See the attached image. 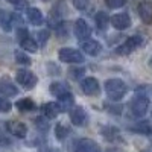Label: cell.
Listing matches in <instances>:
<instances>
[{"instance_id": "obj_21", "label": "cell", "mask_w": 152, "mask_h": 152, "mask_svg": "<svg viewBox=\"0 0 152 152\" xmlns=\"http://www.w3.org/2000/svg\"><path fill=\"white\" fill-rule=\"evenodd\" d=\"M15 108L20 113H29V111H34L37 108V105L31 97H23V99H18L15 102Z\"/></svg>"}, {"instance_id": "obj_28", "label": "cell", "mask_w": 152, "mask_h": 152, "mask_svg": "<svg viewBox=\"0 0 152 152\" xmlns=\"http://www.w3.org/2000/svg\"><path fill=\"white\" fill-rule=\"evenodd\" d=\"M35 125H37V128L43 131V132H47L49 131V122L46 120L44 116H40V117H37L35 119Z\"/></svg>"}, {"instance_id": "obj_13", "label": "cell", "mask_w": 152, "mask_h": 152, "mask_svg": "<svg viewBox=\"0 0 152 152\" xmlns=\"http://www.w3.org/2000/svg\"><path fill=\"white\" fill-rule=\"evenodd\" d=\"M49 91L52 93L56 99H62V97H66L67 94L72 93L69 84L62 82V81H53L52 84H50V87H49Z\"/></svg>"}, {"instance_id": "obj_7", "label": "cell", "mask_w": 152, "mask_h": 152, "mask_svg": "<svg viewBox=\"0 0 152 152\" xmlns=\"http://www.w3.org/2000/svg\"><path fill=\"white\" fill-rule=\"evenodd\" d=\"M73 32L76 35V38H78L79 41H85L88 40V38L91 37V28L90 24H88L84 18H78L75 21V26H73Z\"/></svg>"}, {"instance_id": "obj_35", "label": "cell", "mask_w": 152, "mask_h": 152, "mask_svg": "<svg viewBox=\"0 0 152 152\" xmlns=\"http://www.w3.org/2000/svg\"><path fill=\"white\" fill-rule=\"evenodd\" d=\"M40 152H61V151L56 149V148H52V146H43L40 149Z\"/></svg>"}, {"instance_id": "obj_32", "label": "cell", "mask_w": 152, "mask_h": 152, "mask_svg": "<svg viewBox=\"0 0 152 152\" xmlns=\"http://www.w3.org/2000/svg\"><path fill=\"white\" fill-rule=\"evenodd\" d=\"M88 0H73V6L78 9V11H85L88 8Z\"/></svg>"}, {"instance_id": "obj_3", "label": "cell", "mask_w": 152, "mask_h": 152, "mask_svg": "<svg viewBox=\"0 0 152 152\" xmlns=\"http://www.w3.org/2000/svg\"><path fill=\"white\" fill-rule=\"evenodd\" d=\"M143 37L142 35H132L129 38H126V40L116 47V50H114V53L119 55V56H128L131 55L134 50H137L138 47L143 46Z\"/></svg>"}, {"instance_id": "obj_33", "label": "cell", "mask_w": 152, "mask_h": 152, "mask_svg": "<svg viewBox=\"0 0 152 152\" xmlns=\"http://www.w3.org/2000/svg\"><path fill=\"white\" fill-rule=\"evenodd\" d=\"M105 110L114 114H120L122 113V105H113V104H107L105 102Z\"/></svg>"}, {"instance_id": "obj_17", "label": "cell", "mask_w": 152, "mask_h": 152, "mask_svg": "<svg viewBox=\"0 0 152 152\" xmlns=\"http://www.w3.org/2000/svg\"><path fill=\"white\" fill-rule=\"evenodd\" d=\"M18 94V88L8 79H2L0 81V96L5 97H14Z\"/></svg>"}, {"instance_id": "obj_11", "label": "cell", "mask_w": 152, "mask_h": 152, "mask_svg": "<svg viewBox=\"0 0 152 152\" xmlns=\"http://www.w3.org/2000/svg\"><path fill=\"white\" fill-rule=\"evenodd\" d=\"M73 152H100V148L91 138H79L73 145Z\"/></svg>"}, {"instance_id": "obj_6", "label": "cell", "mask_w": 152, "mask_h": 152, "mask_svg": "<svg viewBox=\"0 0 152 152\" xmlns=\"http://www.w3.org/2000/svg\"><path fill=\"white\" fill-rule=\"evenodd\" d=\"M15 81L24 90H32V88H35V85L38 82V78L34 72H31L28 69H18L15 73Z\"/></svg>"}, {"instance_id": "obj_18", "label": "cell", "mask_w": 152, "mask_h": 152, "mask_svg": "<svg viewBox=\"0 0 152 152\" xmlns=\"http://www.w3.org/2000/svg\"><path fill=\"white\" fill-rule=\"evenodd\" d=\"M26 15H28V20L31 24H34V26H41V24L44 23V15H43V12L38 9V8H28V12H26Z\"/></svg>"}, {"instance_id": "obj_26", "label": "cell", "mask_w": 152, "mask_h": 152, "mask_svg": "<svg viewBox=\"0 0 152 152\" xmlns=\"http://www.w3.org/2000/svg\"><path fill=\"white\" fill-rule=\"evenodd\" d=\"M84 75H85V69L84 67H73V69L69 70V76H70V79H73V81H82Z\"/></svg>"}, {"instance_id": "obj_1", "label": "cell", "mask_w": 152, "mask_h": 152, "mask_svg": "<svg viewBox=\"0 0 152 152\" xmlns=\"http://www.w3.org/2000/svg\"><path fill=\"white\" fill-rule=\"evenodd\" d=\"M104 88H105V93H107L108 99L113 100V102H119V100H122L126 96V93H128V85H126L122 79H117V78L105 81Z\"/></svg>"}, {"instance_id": "obj_15", "label": "cell", "mask_w": 152, "mask_h": 152, "mask_svg": "<svg viewBox=\"0 0 152 152\" xmlns=\"http://www.w3.org/2000/svg\"><path fill=\"white\" fill-rule=\"evenodd\" d=\"M81 49L82 52L90 55V56H97L100 52H102V44H100L97 40H85V41H81Z\"/></svg>"}, {"instance_id": "obj_19", "label": "cell", "mask_w": 152, "mask_h": 152, "mask_svg": "<svg viewBox=\"0 0 152 152\" xmlns=\"http://www.w3.org/2000/svg\"><path fill=\"white\" fill-rule=\"evenodd\" d=\"M100 134L104 135V138H107L108 142H123V138L120 135V131L114 126H104L100 129Z\"/></svg>"}, {"instance_id": "obj_22", "label": "cell", "mask_w": 152, "mask_h": 152, "mask_svg": "<svg viewBox=\"0 0 152 152\" xmlns=\"http://www.w3.org/2000/svg\"><path fill=\"white\" fill-rule=\"evenodd\" d=\"M94 23H96V28L99 31H105L108 28V24H110V17L107 12L104 11H99L96 12V15H94Z\"/></svg>"}, {"instance_id": "obj_27", "label": "cell", "mask_w": 152, "mask_h": 152, "mask_svg": "<svg viewBox=\"0 0 152 152\" xmlns=\"http://www.w3.org/2000/svg\"><path fill=\"white\" fill-rule=\"evenodd\" d=\"M49 37H50V32H49L47 29L38 31V32H37V43H38V46H46Z\"/></svg>"}, {"instance_id": "obj_8", "label": "cell", "mask_w": 152, "mask_h": 152, "mask_svg": "<svg viewBox=\"0 0 152 152\" xmlns=\"http://www.w3.org/2000/svg\"><path fill=\"white\" fill-rule=\"evenodd\" d=\"M5 126H6V131L17 138H24L28 135V131H29L28 125L23 123L21 120H9V122H6Z\"/></svg>"}, {"instance_id": "obj_34", "label": "cell", "mask_w": 152, "mask_h": 152, "mask_svg": "<svg viewBox=\"0 0 152 152\" xmlns=\"http://www.w3.org/2000/svg\"><path fill=\"white\" fill-rule=\"evenodd\" d=\"M0 146H3V148H9L11 146V140L6 137H2L0 135Z\"/></svg>"}, {"instance_id": "obj_4", "label": "cell", "mask_w": 152, "mask_h": 152, "mask_svg": "<svg viewBox=\"0 0 152 152\" xmlns=\"http://www.w3.org/2000/svg\"><path fill=\"white\" fill-rule=\"evenodd\" d=\"M58 58L66 62V64H82L85 61V56L82 55V52H79L78 49L73 47H62L58 50Z\"/></svg>"}, {"instance_id": "obj_36", "label": "cell", "mask_w": 152, "mask_h": 152, "mask_svg": "<svg viewBox=\"0 0 152 152\" xmlns=\"http://www.w3.org/2000/svg\"><path fill=\"white\" fill-rule=\"evenodd\" d=\"M6 2H9V3H12V5H18L20 0H6Z\"/></svg>"}, {"instance_id": "obj_31", "label": "cell", "mask_w": 152, "mask_h": 152, "mask_svg": "<svg viewBox=\"0 0 152 152\" xmlns=\"http://www.w3.org/2000/svg\"><path fill=\"white\" fill-rule=\"evenodd\" d=\"M55 29H56V35L58 37H62V38L67 37V24H66V21H61Z\"/></svg>"}, {"instance_id": "obj_12", "label": "cell", "mask_w": 152, "mask_h": 152, "mask_svg": "<svg viewBox=\"0 0 152 152\" xmlns=\"http://www.w3.org/2000/svg\"><path fill=\"white\" fill-rule=\"evenodd\" d=\"M110 23L113 24L114 29L117 31H126L131 26V17L126 14V12H119V14L113 15L110 18Z\"/></svg>"}, {"instance_id": "obj_37", "label": "cell", "mask_w": 152, "mask_h": 152, "mask_svg": "<svg viewBox=\"0 0 152 152\" xmlns=\"http://www.w3.org/2000/svg\"><path fill=\"white\" fill-rule=\"evenodd\" d=\"M105 152H119L117 149H108V151H105Z\"/></svg>"}, {"instance_id": "obj_25", "label": "cell", "mask_w": 152, "mask_h": 152, "mask_svg": "<svg viewBox=\"0 0 152 152\" xmlns=\"http://www.w3.org/2000/svg\"><path fill=\"white\" fill-rule=\"evenodd\" d=\"M69 134H70V129L64 123H58L55 126V137L58 138V140H66Z\"/></svg>"}, {"instance_id": "obj_29", "label": "cell", "mask_w": 152, "mask_h": 152, "mask_svg": "<svg viewBox=\"0 0 152 152\" xmlns=\"http://www.w3.org/2000/svg\"><path fill=\"white\" fill-rule=\"evenodd\" d=\"M12 108V104L9 102V100L5 97V96H0V113H9Z\"/></svg>"}, {"instance_id": "obj_20", "label": "cell", "mask_w": 152, "mask_h": 152, "mask_svg": "<svg viewBox=\"0 0 152 152\" xmlns=\"http://www.w3.org/2000/svg\"><path fill=\"white\" fill-rule=\"evenodd\" d=\"M12 23H14V15L5 9H0V29L5 32H11Z\"/></svg>"}, {"instance_id": "obj_5", "label": "cell", "mask_w": 152, "mask_h": 152, "mask_svg": "<svg viewBox=\"0 0 152 152\" xmlns=\"http://www.w3.org/2000/svg\"><path fill=\"white\" fill-rule=\"evenodd\" d=\"M17 40L21 46V49L24 52H29V53H35L38 50V43L37 40H34V37H31L29 31L26 28H20L17 29Z\"/></svg>"}, {"instance_id": "obj_38", "label": "cell", "mask_w": 152, "mask_h": 152, "mask_svg": "<svg viewBox=\"0 0 152 152\" xmlns=\"http://www.w3.org/2000/svg\"><path fill=\"white\" fill-rule=\"evenodd\" d=\"M149 67H152V56H151V59H149Z\"/></svg>"}, {"instance_id": "obj_40", "label": "cell", "mask_w": 152, "mask_h": 152, "mask_svg": "<svg viewBox=\"0 0 152 152\" xmlns=\"http://www.w3.org/2000/svg\"><path fill=\"white\" fill-rule=\"evenodd\" d=\"M151 114H152V111H151Z\"/></svg>"}, {"instance_id": "obj_10", "label": "cell", "mask_w": 152, "mask_h": 152, "mask_svg": "<svg viewBox=\"0 0 152 152\" xmlns=\"http://www.w3.org/2000/svg\"><path fill=\"white\" fill-rule=\"evenodd\" d=\"M81 90L85 96H99L100 85L96 78H84L81 81Z\"/></svg>"}, {"instance_id": "obj_23", "label": "cell", "mask_w": 152, "mask_h": 152, "mask_svg": "<svg viewBox=\"0 0 152 152\" xmlns=\"http://www.w3.org/2000/svg\"><path fill=\"white\" fill-rule=\"evenodd\" d=\"M131 131L132 132H137V134L148 135V134H152V126H151L149 122H138L137 125L131 126Z\"/></svg>"}, {"instance_id": "obj_9", "label": "cell", "mask_w": 152, "mask_h": 152, "mask_svg": "<svg viewBox=\"0 0 152 152\" xmlns=\"http://www.w3.org/2000/svg\"><path fill=\"white\" fill-rule=\"evenodd\" d=\"M69 116H70V122L75 126H85L88 123V114L82 107H73L69 111Z\"/></svg>"}, {"instance_id": "obj_16", "label": "cell", "mask_w": 152, "mask_h": 152, "mask_svg": "<svg viewBox=\"0 0 152 152\" xmlns=\"http://www.w3.org/2000/svg\"><path fill=\"white\" fill-rule=\"evenodd\" d=\"M59 113H61V110H59L58 102H46V104L41 105V114L49 120L55 119Z\"/></svg>"}, {"instance_id": "obj_2", "label": "cell", "mask_w": 152, "mask_h": 152, "mask_svg": "<svg viewBox=\"0 0 152 152\" xmlns=\"http://www.w3.org/2000/svg\"><path fill=\"white\" fill-rule=\"evenodd\" d=\"M128 105H129V111H131L132 116L140 119V117H145V116H146V113H148V110H149L151 102H149L148 94L137 91Z\"/></svg>"}, {"instance_id": "obj_14", "label": "cell", "mask_w": 152, "mask_h": 152, "mask_svg": "<svg viewBox=\"0 0 152 152\" xmlns=\"http://www.w3.org/2000/svg\"><path fill=\"white\" fill-rule=\"evenodd\" d=\"M137 12H138V17L142 18L143 23H146V24L152 23V2L151 0H143V2L138 3Z\"/></svg>"}, {"instance_id": "obj_39", "label": "cell", "mask_w": 152, "mask_h": 152, "mask_svg": "<svg viewBox=\"0 0 152 152\" xmlns=\"http://www.w3.org/2000/svg\"><path fill=\"white\" fill-rule=\"evenodd\" d=\"M43 2H50V0H43Z\"/></svg>"}, {"instance_id": "obj_30", "label": "cell", "mask_w": 152, "mask_h": 152, "mask_svg": "<svg viewBox=\"0 0 152 152\" xmlns=\"http://www.w3.org/2000/svg\"><path fill=\"white\" fill-rule=\"evenodd\" d=\"M105 5L110 8V9H117V8H122L125 6L126 0H104Z\"/></svg>"}, {"instance_id": "obj_24", "label": "cell", "mask_w": 152, "mask_h": 152, "mask_svg": "<svg viewBox=\"0 0 152 152\" xmlns=\"http://www.w3.org/2000/svg\"><path fill=\"white\" fill-rule=\"evenodd\" d=\"M14 56H15V62L20 64V66H31L32 64L31 56H28V53L23 52V50H20V49H17L14 52Z\"/></svg>"}]
</instances>
